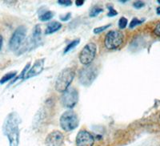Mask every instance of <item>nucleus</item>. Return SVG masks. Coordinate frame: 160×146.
Masks as SVG:
<instances>
[{"mask_svg": "<svg viewBox=\"0 0 160 146\" xmlns=\"http://www.w3.org/2000/svg\"><path fill=\"white\" fill-rule=\"evenodd\" d=\"M27 36V28L25 26H19L11 35L9 41V48L11 51H17L23 44Z\"/></svg>", "mask_w": 160, "mask_h": 146, "instance_id": "obj_6", "label": "nucleus"}, {"mask_svg": "<svg viewBox=\"0 0 160 146\" xmlns=\"http://www.w3.org/2000/svg\"><path fill=\"white\" fill-rule=\"evenodd\" d=\"M124 40V35L119 31H111L106 35L104 45L108 49L115 50L122 45Z\"/></svg>", "mask_w": 160, "mask_h": 146, "instance_id": "obj_5", "label": "nucleus"}, {"mask_svg": "<svg viewBox=\"0 0 160 146\" xmlns=\"http://www.w3.org/2000/svg\"><path fill=\"white\" fill-rule=\"evenodd\" d=\"M75 72L72 68H67L62 70L58 75L55 82V89L58 92H64L69 88L75 78Z\"/></svg>", "mask_w": 160, "mask_h": 146, "instance_id": "obj_2", "label": "nucleus"}, {"mask_svg": "<svg viewBox=\"0 0 160 146\" xmlns=\"http://www.w3.org/2000/svg\"><path fill=\"white\" fill-rule=\"evenodd\" d=\"M111 24H108V25L105 26H102V27H98V28H95V29L93 30V32L95 33V34H99V33H102V31H105L106 29H108L109 27H111Z\"/></svg>", "mask_w": 160, "mask_h": 146, "instance_id": "obj_20", "label": "nucleus"}, {"mask_svg": "<svg viewBox=\"0 0 160 146\" xmlns=\"http://www.w3.org/2000/svg\"><path fill=\"white\" fill-rule=\"evenodd\" d=\"M71 16V13H68V14H66L64 16H60V19L62 21H68V19H70Z\"/></svg>", "mask_w": 160, "mask_h": 146, "instance_id": "obj_25", "label": "nucleus"}, {"mask_svg": "<svg viewBox=\"0 0 160 146\" xmlns=\"http://www.w3.org/2000/svg\"><path fill=\"white\" fill-rule=\"evenodd\" d=\"M83 0H77V1H75V5H76L77 7H81L82 5H83Z\"/></svg>", "mask_w": 160, "mask_h": 146, "instance_id": "obj_26", "label": "nucleus"}, {"mask_svg": "<svg viewBox=\"0 0 160 146\" xmlns=\"http://www.w3.org/2000/svg\"><path fill=\"white\" fill-rule=\"evenodd\" d=\"M75 141L77 146H93L95 143V139L89 132L82 130L77 135Z\"/></svg>", "mask_w": 160, "mask_h": 146, "instance_id": "obj_10", "label": "nucleus"}, {"mask_svg": "<svg viewBox=\"0 0 160 146\" xmlns=\"http://www.w3.org/2000/svg\"><path fill=\"white\" fill-rule=\"evenodd\" d=\"M108 9H109V12L108 13V16L113 17V16H116V15H118V12H117V11H115L112 7H111V6L108 7Z\"/></svg>", "mask_w": 160, "mask_h": 146, "instance_id": "obj_21", "label": "nucleus"}, {"mask_svg": "<svg viewBox=\"0 0 160 146\" xmlns=\"http://www.w3.org/2000/svg\"><path fill=\"white\" fill-rule=\"evenodd\" d=\"M78 116L72 110L66 111L60 117V126L64 131H72L78 127Z\"/></svg>", "mask_w": 160, "mask_h": 146, "instance_id": "obj_3", "label": "nucleus"}, {"mask_svg": "<svg viewBox=\"0 0 160 146\" xmlns=\"http://www.w3.org/2000/svg\"><path fill=\"white\" fill-rule=\"evenodd\" d=\"M64 141L63 134L59 131H53L45 140L46 146H62Z\"/></svg>", "mask_w": 160, "mask_h": 146, "instance_id": "obj_9", "label": "nucleus"}, {"mask_svg": "<svg viewBox=\"0 0 160 146\" xmlns=\"http://www.w3.org/2000/svg\"><path fill=\"white\" fill-rule=\"evenodd\" d=\"M2 44H3V38L1 35H0V50L2 48Z\"/></svg>", "mask_w": 160, "mask_h": 146, "instance_id": "obj_27", "label": "nucleus"}, {"mask_svg": "<svg viewBox=\"0 0 160 146\" xmlns=\"http://www.w3.org/2000/svg\"><path fill=\"white\" fill-rule=\"evenodd\" d=\"M61 101L65 108H74L78 101V91L74 88H68L64 92H62Z\"/></svg>", "mask_w": 160, "mask_h": 146, "instance_id": "obj_8", "label": "nucleus"}, {"mask_svg": "<svg viewBox=\"0 0 160 146\" xmlns=\"http://www.w3.org/2000/svg\"><path fill=\"white\" fill-rule=\"evenodd\" d=\"M53 16H54V13L52 11H46V12L42 13L41 15H39V19L41 21L46 22V21L51 20Z\"/></svg>", "mask_w": 160, "mask_h": 146, "instance_id": "obj_14", "label": "nucleus"}, {"mask_svg": "<svg viewBox=\"0 0 160 146\" xmlns=\"http://www.w3.org/2000/svg\"><path fill=\"white\" fill-rule=\"evenodd\" d=\"M21 119L16 112H12L8 115L2 124V133L9 141V146H18L19 144Z\"/></svg>", "mask_w": 160, "mask_h": 146, "instance_id": "obj_1", "label": "nucleus"}, {"mask_svg": "<svg viewBox=\"0 0 160 146\" xmlns=\"http://www.w3.org/2000/svg\"><path fill=\"white\" fill-rule=\"evenodd\" d=\"M128 19L125 18V17H121L119 18V21H118V28L120 29H124L126 28V27L128 26Z\"/></svg>", "mask_w": 160, "mask_h": 146, "instance_id": "obj_18", "label": "nucleus"}, {"mask_svg": "<svg viewBox=\"0 0 160 146\" xmlns=\"http://www.w3.org/2000/svg\"><path fill=\"white\" fill-rule=\"evenodd\" d=\"M158 3H160V0H158Z\"/></svg>", "mask_w": 160, "mask_h": 146, "instance_id": "obj_29", "label": "nucleus"}, {"mask_svg": "<svg viewBox=\"0 0 160 146\" xmlns=\"http://www.w3.org/2000/svg\"><path fill=\"white\" fill-rule=\"evenodd\" d=\"M44 63H45V60L44 59L37 60L35 62V64H34V65L32 66V68L30 70H28L24 79L28 80V79L32 78V77L39 75L40 73L42 71V70H43Z\"/></svg>", "mask_w": 160, "mask_h": 146, "instance_id": "obj_11", "label": "nucleus"}, {"mask_svg": "<svg viewBox=\"0 0 160 146\" xmlns=\"http://www.w3.org/2000/svg\"><path fill=\"white\" fill-rule=\"evenodd\" d=\"M156 12H157V14H158V15H160V7L157 8Z\"/></svg>", "mask_w": 160, "mask_h": 146, "instance_id": "obj_28", "label": "nucleus"}, {"mask_svg": "<svg viewBox=\"0 0 160 146\" xmlns=\"http://www.w3.org/2000/svg\"><path fill=\"white\" fill-rule=\"evenodd\" d=\"M29 67H30V64H27V66H26L25 68H24V69L22 70V72H21V74H20V75L18 76V77H16V79H15V80L13 81L12 83H14V82H15V81H16L17 80H19V79H23L24 77H25V76H26V74H27V72H28V68H29Z\"/></svg>", "mask_w": 160, "mask_h": 146, "instance_id": "obj_19", "label": "nucleus"}, {"mask_svg": "<svg viewBox=\"0 0 160 146\" xmlns=\"http://www.w3.org/2000/svg\"><path fill=\"white\" fill-rule=\"evenodd\" d=\"M133 6H134V8H135L136 9H140V8H143L144 6H145V3H144L143 2H142V1H136V2L134 3Z\"/></svg>", "mask_w": 160, "mask_h": 146, "instance_id": "obj_23", "label": "nucleus"}, {"mask_svg": "<svg viewBox=\"0 0 160 146\" xmlns=\"http://www.w3.org/2000/svg\"><path fill=\"white\" fill-rule=\"evenodd\" d=\"M79 43H80L79 39H75V40L71 41V42L70 43V44H68L67 47H66L65 50H64V54H67V53L69 52L70 51H71L72 49H74V48H75L78 44H79Z\"/></svg>", "mask_w": 160, "mask_h": 146, "instance_id": "obj_15", "label": "nucleus"}, {"mask_svg": "<svg viewBox=\"0 0 160 146\" xmlns=\"http://www.w3.org/2000/svg\"><path fill=\"white\" fill-rule=\"evenodd\" d=\"M62 28V24L60 23L59 22H51L48 25L47 28L45 30V34L46 35H50V34H53L55 31H58V30H60Z\"/></svg>", "mask_w": 160, "mask_h": 146, "instance_id": "obj_12", "label": "nucleus"}, {"mask_svg": "<svg viewBox=\"0 0 160 146\" xmlns=\"http://www.w3.org/2000/svg\"><path fill=\"white\" fill-rule=\"evenodd\" d=\"M154 34H155L156 36L160 37V22L155 25V28H154Z\"/></svg>", "mask_w": 160, "mask_h": 146, "instance_id": "obj_24", "label": "nucleus"}, {"mask_svg": "<svg viewBox=\"0 0 160 146\" xmlns=\"http://www.w3.org/2000/svg\"><path fill=\"white\" fill-rule=\"evenodd\" d=\"M159 118H160V117H159Z\"/></svg>", "mask_w": 160, "mask_h": 146, "instance_id": "obj_30", "label": "nucleus"}, {"mask_svg": "<svg viewBox=\"0 0 160 146\" xmlns=\"http://www.w3.org/2000/svg\"><path fill=\"white\" fill-rule=\"evenodd\" d=\"M58 3L60 5L66 6V7L71 6V4H72V2H71V0H58Z\"/></svg>", "mask_w": 160, "mask_h": 146, "instance_id": "obj_22", "label": "nucleus"}, {"mask_svg": "<svg viewBox=\"0 0 160 146\" xmlns=\"http://www.w3.org/2000/svg\"><path fill=\"white\" fill-rule=\"evenodd\" d=\"M103 11V9L102 8H99L98 6H95V7H93L91 8V11H90V16L91 17H95L100 14L101 12Z\"/></svg>", "mask_w": 160, "mask_h": 146, "instance_id": "obj_16", "label": "nucleus"}, {"mask_svg": "<svg viewBox=\"0 0 160 146\" xmlns=\"http://www.w3.org/2000/svg\"><path fill=\"white\" fill-rule=\"evenodd\" d=\"M143 22H144V19H138V18H134L132 20H131L129 27H130V28H134L135 27H136V26L142 23Z\"/></svg>", "mask_w": 160, "mask_h": 146, "instance_id": "obj_17", "label": "nucleus"}, {"mask_svg": "<svg viewBox=\"0 0 160 146\" xmlns=\"http://www.w3.org/2000/svg\"><path fill=\"white\" fill-rule=\"evenodd\" d=\"M97 52L96 44L94 43H89L82 48L79 54V61L81 64L87 66L89 65L94 60Z\"/></svg>", "mask_w": 160, "mask_h": 146, "instance_id": "obj_7", "label": "nucleus"}, {"mask_svg": "<svg viewBox=\"0 0 160 146\" xmlns=\"http://www.w3.org/2000/svg\"><path fill=\"white\" fill-rule=\"evenodd\" d=\"M16 75V71H12V72H9L8 73V74H6V75L3 76L1 78V80H0V84H5V83L8 82V81H10L11 80H12V79L15 78Z\"/></svg>", "mask_w": 160, "mask_h": 146, "instance_id": "obj_13", "label": "nucleus"}, {"mask_svg": "<svg viewBox=\"0 0 160 146\" xmlns=\"http://www.w3.org/2000/svg\"><path fill=\"white\" fill-rule=\"evenodd\" d=\"M98 70L94 65H87L78 72V80L84 86H90L98 76Z\"/></svg>", "mask_w": 160, "mask_h": 146, "instance_id": "obj_4", "label": "nucleus"}]
</instances>
